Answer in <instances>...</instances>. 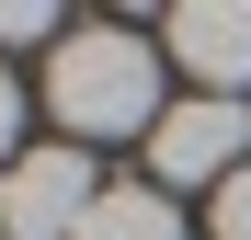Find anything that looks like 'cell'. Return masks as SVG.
Segmentation results:
<instances>
[{
	"mask_svg": "<svg viewBox=\"0 0 251 240\" xmlns=\"http://www.w3.org/2000/svg\"><path fill=\"white\" fill-rule=\"evenodd\" d=\"M46 114L69 137H149L160 114V57H149V34L137 23H80L57 34V57H46Z\"/></svg>",
	"mask_w": 251,
	"mask_h": 240,
	"instance_id": "6da1fadb",
	"label": "cell"
},
{
	"mask_svg": "<svg viewBox=\"0 0 251 240\" xmlns=\"http://www.w3.org/2000/svg\"><path fill=\"white\" fill-rule=\"evenodd\" d=\"M103 206L92 149H23L0 172V240H80V217Z\"/></svg>",
	"mask_w": 251,
	"mask_h": 240,
	"instance_id": "7a4b0ae2",
	"label": "cell"
},
{
	"mask_svg": "<svg viewBox=\"0 0 251 240\" xmlns=\"http://www.w3.org/2000/svg\"><path fill=\"white\" fill-rule=\"evenodd\" d=\"M240 149H251V103L194 92V103H172V114L149 126V172H160V183H228Z\"/></svg>",
	"mask_w": 251,
	"mask_h": 240,
	"instance_id": "3957f363",
	"label": "cell"
},
{
	"mask_svg": "<svg viewBox=\"0 0 251 240\" xmlns=\"http://www.w3.org/2000/svg\"><path fill=\"white\" fill-rule=\"evenodd\" d=\"M160 57H183L217 103H251V0H183L160 23Z\"/></svg>",
	"mask_w": 251,
	"mask_h": 240,
	"instance_id": "277c9868",
	"label": "cell"
},
{
	"mask_svg": "<svg viewBox=\"0 0 251 240\" xmlns=\"http://www.w3.org/2000/svg\"><path fill=\"white\" fill-rule=\"evenodd\" d=\"M80 240H183V217H172L160 183H103V206L80 217Z\"/></svg>",
	"mask_w": 251,
	"mask_h": 240,
	"instance_id": "5b68a950",
	"label": "cell"
},
{
	"mask_svg": "<svg viewBox=\"0 0 251 240\" xmlns=\"http://www.w3.org/2000/svg\"><path fill=\"white\" fill-rule=\"evenodd\" d=\"M0 46H57V12H34V0H0Z\"/></svg>",
	"mask_w": 251,
	"mask_h": 240,
	"instance_id": "8992f818",
	"label": "cell"
},
{
	"mask_svg": "<svg viewBox=\"0 0 251 240\" xmlns=\"http://www.w3.org/2000/svg\"><path fill=\"white\" fill-rule=\"evenodd\" d=\"M217 240H251V160L217 183Z\"/></svg>",
	"mask_w": 251,
	"mask_h": 240,
	"instance_id": "52a82bcc",
	"label": "cell"
},
{
	"mask_svg": "<svg viewBox=\"0 0 251 240\" xmlns=\"http://www.w3.org/2000/svg\"><path fill=\"white\" fill-rule=\"evenodd\" d=\"M12 160H23V80L0 69V172H12Z\"/></svg>",
	"mask_w": 251,
	"mask_h": 240,
	"instance_id": "ba28073f",
	"label": "cell"
}]
</instances>
